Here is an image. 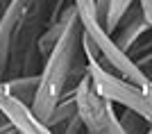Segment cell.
Returning <instances> with one entry per match:
<instances>
[{"instance_id":"2","label":"cell","mask_w":152,"mask_h":134,"mask_svg":"<svg viewBox=\"0 0 152 134\" xmlns=\"http://www.w3.org/2000/svg\"><path fill=\"white\" fill-rule=\"evenodd\" d=\"M70 91H73V98H75L77 116H80V121H82L86 132H91V134H125L121 121H118V114L114 111V102L95 91L86 70H84V75L75 82V86Z\"/></svg>"},{"instance_id":"3","label":"cell","mask_w":152,"mask_h":134,"mask_svg":"<svg viewBox=\"0 0 152 134\" xmlns=\"http://www.w3.org/2000/svg\"><path fill=\"white\" fill-rule=\"evenodd\" d=\"M0 111L7 118V123H12L16 132L23 134H50L48 125L32 111V105L23 102L20 98L12 96L2 89L0 84Z\"/></svg>"},{"instance_id":"1","label":"cell","mask_w":152,"mask_h":134,"mask_svg":"<svg viewBox=\"0 0 152 134\" xmlns=\"http://www.w3.org/2000/svg\"><path fill=\"white\" fill-rule=\"evenodd\" d=\"M82 32L84 25L77 16V9H73L59 39L55 41L50 52L43 57V64L39 70L37 91L32 98V111L43 123L52 114L59 98L75 86L73 73L77 70V62L82 57Z\"/></svg>"},{"instance_id":"7","label":"cell","mask_w":152,"mask_h":134,"mask_svg":"<svg viewBox=\"0 0 152 134\" xmlns=\"http://www.w3.org/2000/svg\"><path fill=\"white\" fill-rule=\"evenodd\" d=\"M5 123H7V118H5V116H2V111H0V127H2Z\"/></svg>"},{"instance_id":"6","label":"cell","mask_w":152,"mask_h":134,"mask_svg":"<svg viewBox=\"0 0 152 134\" xmlns=\"http://www.w3.org/2000/svg\"><path fill=\"white\" fill-rule=\"evenodd\" d=\"M104 5V0H95V7H98V12H100V7ZM98 16H100V14H98Z\"/></svg>"},{"instance_id":"4","label":"cell","mask_w":152,"mask_h":134,"mask_svg":"<svg viewBox=\"0 0 152 134\" xmlns=\"http://www.w3.org/2000/svg\"><path fill=\"white\" fill-rule=\"evenodd\" d=\"M73 5H75L77 16H80V21H82V25H84L86 32L102 27L100 16H98V7H95V0H73Z\"/></svg>"},{"instance_id":"5","label":"cell","mask_w":152,"mask_h":134,"mask_svg":"<svg viewBox=\"0 0 152 134\" xmlns=\"http://www.w3.org/2000/svg\"><path fill=\"white\" fill-rule=\"evenodd\" d=\"M139 7L143 12V18L148 21V25L152 27V0H139Z\"/></svg>"}]
</instances>
